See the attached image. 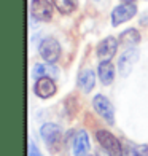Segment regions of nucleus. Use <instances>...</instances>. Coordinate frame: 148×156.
Wrapping results in <instances>:
<instances>
[{"label": "nucleus", "mask_w": 148, "mask_h": 156, "mask_svg": "<svg viewBox=\"0 0 148 156\" xmlns=\"http://www.w3.org/2000/svg\"><path fill=\"white\" fill-rule=\"evenodd\" d=\"M38 53L46 62L54 64L61 58V45L56 38H51V37L45 38V40H41V43L38 46Z\"/></svg>", "instance_id": "f257e3e1"}, {"label": "nucleus", "mask_w": 148, "mask_h": 156, "mask_svg": "<svg viewBox=\"0 0 148 156\" xmlns=\"http://www.w3.org/2000/svg\"><path fill=\"white\" fill-rule=\"evenodd\" d=\"M40 136L49 148H58L62 142V129H61V126L54 124V123H46L41 126Z\"/></svg>", "instance_id": "f03ea898"}, {"label": "nucleus", "mask_w": 148, "mask_h": 156, "mask_svg": "<svg viewBox=\"0 0 148 156\" xmlns=\"http://www.w3.org/2000/svg\"><path fill=\"white\" fill-rule=\"evenodd\" d=\"M96 137L97 142L100 144V147L107 148V150L113 154V156H123V145L113 134L108 132V131H97L96 132Z\"/></svg>", "instance_id": "7ed1b4c3"}, {"label": "nucleus", "mask_w": 148, "mask_h": 156, "mask_svg": "<svg viewBox=\"0 0 148 156\" xmlns=\"http://www.w3.org/2000/svg\"><path fill=\"white\" fill-rule=\"evenodd\" d=\"M93 105H94V110H96L108 124H113V123H115V108H113L111 102H110L105 96H102V94L96 96L94 101H93Z\"/></svg>", "instance_id": "20e7f679"}, {"label": "nucleus", "mask_w": 148, "mask_h": 156, "mask_svg": "<svg viewBox=\"0 0 148 156\" xmlns=\"http://www.w3.org/2000/svg\"><path fill=\"white\" fill-rule=\"evenodd\" d=\"M136 15H137V6L134 3H121L111 11V24L118 27L119 24L132 19Z\"/></svg>", "instance_id": "39448f33"}, {"label": "nucleus", "mask_w": 148, "mask_h": 156, "mask_svg": "<svg viewBox=\"0 0 148 156\" xmlns=\"http://www.w3.org/2000/svg\"><path fill=\"white\" fill-rule=\"evenodd\" d=\"M53 6L48 0H32L30 2V13L37 21H51L53 18Z\"/></svg>", "instance_id": "423d86ee"}, {"label": "nucleus", "mask_w": 148, "mask_h": 156, "mask_svg": "<svg viewBox=\"0 0 148 156\" xmlns=\"http://www.w3.org/2000/svg\"><path fill=\"white\" fill-rule=\"evenodd\" d=\"M118 41L115 37H107L104 38L100 43L97 45V58L100 59V62L110 61L118 51Z\"/></svg>", "instance_id": "0eeeda50"}, {"label": "nucleus", "mask_w": 148, "mask_h": 156, "mask_svg": "<svg viewBox=\"0 0 148 156\" xmlns=\"http://www.w3.org/2000/svg\"><path fill=\"white\" fill-rule=\"evenodd\" d=\"M56 91H58V88H56V83L53 78H37V83H35L33 86V93L37 94L40 99H49L53 97L56 94Z\"/></svg>", "instance_id": "6e6552de"}, {"label": "nucleus", "mask_w": 148, "mask_h": 156, "mask_svg": "<svg viewBox=\"0 0 148 156\" xmlns=\"http://www.w3.org/2000/svg\"><path fill=\"white\" fill-rule=\"evenodd\" d=\"M139 59V51L137 49H128L121 58H119L118 61V69H119V73H121L123 76H128L131 73V70L134 67V64L137 62Z\"/></svg>", "instance_id": "1a4fd4ad"}, {"label": "nucleus", "mask_w": 148, "mask_h": 156, "mask_svg": "<svg viewBox=\"0 0 148 156\" xmlns=\"http://www.w3.org/2000/svg\"><path fill=\"white\" fill-rule=\"evenodd\" d=\"M89 137L86 131H80L75 137L73 142V156H86V153L89 151Z\"/></svg>", "instance_id": "9d476101"}, {"label": "nucleus", "mask_w": 148, "mask_h": 156, "mask_svg": "<svg viewBox=\"0 0 148 156\" xmlns=\"http://www.w3.org/2000/svg\"><path fill=\"white\" fill-rule=\"evenodd\" d=\"M97 73H99V78H100L102 84L108 86V84L113 83V78H115V67L110 61H105V62H100L97 67Z\"/></svg>", "instance_id": "9b49d317"}, {"label": "nucleus", "mask_w": 148, "mask_h": 156, "mask_svg": "<svg viewBox=\"0 0 148 156\" xmlns=\"http://www.w3.org/2000/svg\"><path fill=\"white\" fill-rule=\"evenodd\" d=\"M94 83H96V73L93 72L91 69H86L83 70V72L80 73L78 76V86L81 88L83 93H91L94 88Z\"/></svg>", "instance_id": "f8f14e48"}, {"label": "nucleus", "mask_w": 148, "mask_h": 156, "mask_svg": "<svg viewBox=\"0 0 148 156\" xmlns=\"http://www.w3.org/2000/svg\"><path fill=\"white\" fill-rule=\"evenodd\" d=\"M123 156H148V145H137L132 142H124Z\"/></svg>", "instance_id": "ddd939ff"}, {"label": "nucleus", "mask_w": 148, "mask_h": 156, "mask_svg": "<svg viewBox=\"0 0 148 156\" xmlns=\"http://www.w3.org/2000/svg\"><path fill=\"white\" fill-rule=\"evenodd\" d=\"M119 43L126 48H134L136 45L140 43V34L136 30V29H128L124 30L121 35H119Z\"/></svg>", "instance_id": "4468645a"}, {"label": "nucleus", "mask_w": 148, "mask_h": 156, "mask_svg": "<svg viewBox=\"0 0 148 156\" xmlns=\"http://www.w3.org/2000/svg\"><path fill=\"white\" fill-rule=\"evenodd\" d=\"M33 75L35 78H53V80H56L58 78V69H56L54 66H51V64H37L33 69Z\"/></svg>", "instance_id": "2eb2a0df"}, {"label": "nucleus", "mask_w": 148, "mask_h": 156, "mask_svg": "<svg viewBox=\"0 0 148 156\" xmlns=\"http://www.w3.org/2000/svg\"><path fill=\"white\" fill-rule=\"evenodd\" d=\"M53 5L61 15H70L76 10V0H53Z\"/></svg>", "instance_id": "dca6fc26"}, {"label": "nucleus", "mask_w": 148, "mask_h": 156, "mask_svg": "<svg viewBox=\"0 0 148 156\" xmlns=\"http://www.w3.org/2000/svg\"><path fill=\"white\" fill-rule=\"evenodd\" d=\"M29 156H43V154L40 153V150H38V148L35 147V144H33L32 140L29 142Z\"/></svg>", "instance_id": "f3484780"}, {"label": "nucleus", "mask_w": 148, "mask_h": 156, "mask_svg": "<svg viewBox=\"0 0 148 156\" xmlns=\"http://www.w3.org/2000/svg\"><path fill=\"white\" fill-rule=\"evenodd\" d=\"M96 156H113V154H111L108 150H107V148H99V150H97V153H96Z\"/></svg>", "instance_id": "a211bd4d"}, {"label": "nucleus", "mask_w": 148, "mask_h": 156, "mask_svg": "<svg viewBox=\"0 0 148 156\" xmlns=\"http://www.w3.org/2000/svg\"><path fill=\"white\" fill-rule=\"evenodd\" d=\"M123 3H132V2H136V0H121Z\"/></svg>", "instance_id": "6ab92c4d"}]
</instances>
